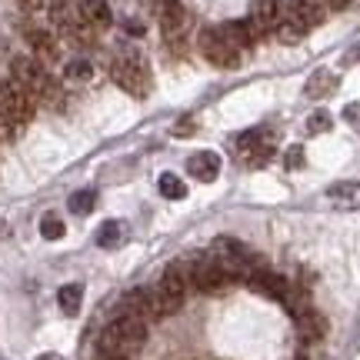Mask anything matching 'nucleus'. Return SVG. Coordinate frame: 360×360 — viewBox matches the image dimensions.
Wrapping results in <instances>:
<instances>
[{
	"label": "nucleus",
	"instance_id": "obj_10",
	"mask_svg": "<svg viewBox=\"0 0 360 360\" xmlns=\"http://www.w3.org/2000/svg\"><path fill=\"white\" fill-rule=\"evenodd\" d=\"M283 17L307 34V30H314V27L323 24L327 7H323L321 0H287V4H283Z\"/></svg>",
	"mask_w": 360,
	"mask_h": 360
},
{
	"label": "nucleus",
	"instance_id": "obj_37",
	"mask_svg": "<svg viewBox=\"0 0 360 360\" xmlns=\"http://www.w3.org/2000/svg\"><path fill=\"white\" fill-rule=\"evenodd\" d=\"M297 360H310V357H297Z\"/></svg>",
	"mask_w": 360,
	"mask_h": 360
},
{
	"label": "nucleus",
	"instance_id": "obj_1",
	"mask_svg": "<svg viewBox=\"0 0 360 360\" xmlns=\"http://www.w3.org/2000/svg\"><path fill=\"white\" fill-rule=\"evenodd\" d=\"M11 80H17L34 101H44L47 107H60V90H57L53 77L47 74V67L40 64L37 57H13Z\"/></svg>",
	"mask_w": 360,
	"mask_h": 360
},
{
	"label": "nucleus",
	"instance_id": "obj_12",
	"mask_svg": "<svg viewBox=\"0 0 360 360\" xmlns=\"http://www.w3.org/2000/svg\"><path fill=\"white\" fill-rule=\"evenodd\" d=\"M283 17V0H254V11H250V24L257 27V34H274L277 24Z\"/></svg>",
	"mask_w": 360,
	"mask_h": 360
},
{
	"label": "nucleus",
	"instance_id": "obj_22",
	"mask_svg": "<svg viewBox=\"0 0 360 360\" xmlns=\"http://www.w3.org/2000/svg\"><path fill=\"white\" fill-rule=\"evenodd\" d=\"M124 237H127V227H124L120 220H103L101 227H97V247H103V250L120 247L124 244Z\"/></svg>",
	"mask_w": 360,
	"mask_h": 360
},
{
	"label": "nucleus",
	"instance_id": "obj_7",
	"mask_svg": "<svg viewBox=\"0 0 360 360\" xmlns=\"http://www.w3.org/2000/svg\"><path fill=\"white\" fill-rule=\"evenodd\" d=\"M184 294H187V270L180 267V264H170L164 270V277L157 283V300H160V307H164V317L174 314V310L184 304Z\"/></svg>",
	"mask_w": 360,
	"mask_h": 360
},
{
	"label": "nucleus",
	"instance_id": "obj_29",
	"mask_svg": "<svg viewBox=\"0 0 360 360\" xmlns=\"http://www.w3.org/2000/svg\"><path fill=\"white\" fill-rule=\"evenodd\" d=\"M90 74H94V67H90V60H84V57L67 64V77L70 80H90Z\"/></svg>",
	"mask_w": 360,
	"mask_h": 360
},
{
	"label": "nucleus",
	"instance_id": "obj_21",
	"mask_svg": "<svg viewBox=\"0 0 360 360\" xmlns=\"http://www.w3.org/2000/svg\"><path fill=\"white\" fill-rule=\"evenodd\" d=\"M334 90H337V74H330V70H317V74H310L304 94H307L310 101H321V97L334 94Z\"/></svg>",
	"mask_w": 360,
	"mask_h": 360
},
{
	"label": "nucleus",
	"instance_id": "obj_3",
	"mask_svg": "<svg viewBox=\"0 0 360 360\" xmlns=\"http://www.w3.org/2000/svg\"><path fill=\"white\" fill-rule=\"evenodd\" d=\"M210 257L217 260V267L227 274V281H240V277H250L257 270L254 254L233 237H217L214 247H210Z\"/></svg>",
	"mask_w": 360,
	"mask_h": 360
},
{
	"label": "nucleus",
	"instance_id": "obj_35",
	"mask_svg": "<svg viewBox=\"0 0 360 360\" xmlns=\"http://www.w3.org/2000/svg\"><path fill=\"white\" fill-rule=\"evenodd\" d=\"M97 360H127V357H120V354H101Z\"/></svg>",
	"mask_w": 360,
	"mask_h": 360
},
{
	"label": "nucleus",
	"instance_id": "obj_2",
	"mask_svg": "<svg viewBox=\"0 0 360 360\" xmlns=\"http://www.w3.org/2000/svg\"><path fill=\"white\" fill-rule=\"evenodd\" d=\"M143 340H147V321L120 314L101 334V354H120V357H127L130 350H137Z\"/></svg>",
	"mask_w": 360,
	"mask_h": 360
},
{
	"label": "nucleus",
	"instance_id": "obj_19",
	"mask_svg": "<svg viewBox=\"0 0 360 360\" xmlns=\"http://www.w3.org/2000/svg\"><path fill=\"white\" fill-rule=\"evenodd\" d=\"M51 20L53 27L60 30V37H64L67 30H74L77 24H84V17H80V7L77 4H70V0H57L51 7Z\"/></svg>",
	"mask_w": 360,
	"mask_h": 360
},
{
	"label": "nucleus",
	"instance_id": "obj_14",
	"mask_svg": "<svg viewBox=\"0 0 360 360\" xmlns=\"http://www.w3.org/2000/svg\"><path fill=\"white\" fill-rule=\"evenodd\" d=\"M327 200L340 210H360V180H337L327 187Z\"/></svg>",
	"mask_w": 360,
	"mask_h": 360
},
{
	"label": "nucleus",
	"instance_id": "obj_16",
	"mask_svg": "<svg viewBox=\"0 0 360 360\" xmlns=\"http://www.w3.org/2000/svg\"><path fill=\"white\" fill-rule=\"evenodd\" d=\"M247 283H250L254 290H260V294L274 297V300H283V297H287V290H290L281 274H274V270H260V267L247 277Z\"/></svg>",
	"mask_w": 360,
	"mask_h": 360
},
{
	"label": "nucleus",
	"instance_id": "obj_11",
	"mask_svg": "<svg viewBox=\"0 0 360 360\" xmlns=\"http://www.w3.org/2000/svg\"><path fill=\"white\" fill-rule=\"evenodd\" d=\"M154 11H157V20H160V30H164L167 40L180 37L187 30V13H184L180 0H154Z\"/></svg>",
	"mask_w": 360,
	"mask_h": 360
},
{
	"label": "nucleus",
	"instance_id": "obj_4",
	"mask_svg": "<svg viewBox=\"0 0 360 360\" xmlns=\"http://www.w3.org/2000/svg\"><path fill=\"white\" fill-rule=\"evenodd\" d=\"M110 77H114L117 87H124L134 97H143L150 90V74H147V64L137 51H124L110 64Z\"/></svg>",
	"mask_w": 360,
	"mask_h": 360
},
{
	"label": "nucleus",
	"instance_id": "obj_32",
	"mask_svg": "<svg viewBox=\"0 0 360 360\" xmlns=\"http://www.w3.org/2000/svg\"><path fill=\"white\" fill-rule=\"evenodd\" d=\"M13 134H17V130H13L11 124H7V117L0 114V141H7V137H13Z\"/></svg>",
	"mask_w": 360,
	"mask_h": 360
},
{
	"label": "nucleus",
	"instance_id": "obj_33",
	"mask_svg": "<svg viewBox=\"0 0 360 360\" xmlns=\"http://www.w3.org/2000/svg\"><path fill=\"white\" fill-rule=\"evenodd\" d=\"M323 7H327V11H344V7H347L350 0H321Z\"/></svg>",
	"mask_w": 360,
	"mask_h": 360
},
{
	"label": "nucleus",
	"instance_id": "obj_5",
	"mask_svg": "<svg viewBox=\"0 0 360 360\" xmlns=\"http://www.w3.org/2000/svg\"><path fill=\"white\" fill-rule=\"evenodd\" d=\"M34 110H37V101H34L17 80H0V114L7 117V124H11L13 130H20L24 124H30Z\"/></svg>",
	"mask_w": 360,
	"mask_h": 360
},
{
	"label": "nucleus",
	"instance_id": "obj_26",
	"mask_svg": "<svg viewBox=\"0 0 360 360\" xmlns=\"http://www.w3.org/2000/svg\"><path fill=\"white\" fill-rule=\"evenodd\" d=\"M40 233H44L47 240H60V237H64V220L57 217V214H44V220H40Z\"/></svg>",
	"mask_w": 360,
	"mask_h": 360
},
{
	"label": "nucleus",
	"instance_id": "obj_31",
	"mask_svg": "<svg viewBox=\"0 0 360 360\" xmlns=\"http://www.w3.org/2000/svg\"><path fill=\"white\" fill-rule=\"evenodd\" d=\"M191 134H193V120L191 117H184L177 127H174V137H191Z\"/></svg>",
	"mask_w": 360,
	"mask_h": 360
},
{
	"label": "nucleus",
	"instance_id": "obj_13",
	"mask_svg": "<svg viewBox=\"0 0 360 360\" xmlns=\"http://www.w3.org/2000/svg\"><path fill=\"white\" fill-rule=\"evenodd\" d=\"M220 34L227 37V44H231L237 53H240V51H250V47H254V44L260 40L257 27L250 24V17H247V20H231V24H224V27H220Z\"/></svg>",
	"mask_w": 360,
	"mask_h": 360
},
{
	"label": "nucleus",
	"instance_id": "obj_20",
	"mask_svg": "<svg viewBox=\"0 0 360 360\" xmlns=\"http://www.w3.org/2000/svg\"><path fill=\"white\" fill-rule=\"evenodd\" d=\"M80 17H84V24L90 30H103V27H110V7H107V0H80Z\"/></svg>",
	"mask_w": 360,
	"mask_h": 360
},
{
	"label": "nucleus",
	"instance_id": "obj_28",
	"mask_svg": "<svg viewBox=\"0 0 360 360\" xmlns=\"http://www.w3.org/2000/svg\"><path fill=\"white\" fill-rule=\"evenodd\" d=\"M330 124H334V117L327 114V110H314V114L307 117V134H327Z\"/></svg>",
	"mask_w": 360,
	"mask_h": 360
},
{
	"label": "nucleus",
	"instance_id": "obj_25",
	"mask_svg": "<svg viewBox=\"0 0 360 360\" xmlns=\"http://www.w3.org/2000/svg\"><path fill=\"white\" fill-rule=\"evenodd\" d=\"M67 207L77 214V217H87L90 210L97 207V191H77V193H70V200H67Z\"/></svg>",
	"mask_w": 360,
	"mask_h": 360
},
{
	"label": "nucleus",
	"instance_id": "obj_23",
	"mask_svg": "<svg viewBox=\"0 0 360 360\" xmlns=\"http://www.w3.org/2000/svg\"><path fill=\"white\" fill-rule=\"evenodd\" d=\"M57 304H60V314L77 317L80 304H84V287H80V283H64V287L57 290Z\"/></svg>",
	"mask_w": 360,
	"mask_h": 360
},
{
	"label": "nucleus",
	"instance_id": "obj_15",
	"mask_svg": "<svg viewBox=\"0 0 360 360\" xmlns=\"http://www.w3.org/2000/svg\"><path fill=\"white\" fill-rule=\"evenodd\" d=\"M27 44L34 47V57H37L40 64H51L60 57V47H57V37H53L51 30H40V27H30L27 30Z\"/></svg>",
	"mask_w": 360,
	"mask_h": 360
},
{
	"label": "nucleus",
	"instance_id": "obj_17",
	"mask_svg": "<svg viewBox=\"0 0 360 360\" xmlns=\"http://www.w3.org/2000/svg\"><path fill=\"white\" fill-rule=\"evenodd\" d=\"M187 174H191L193 180H217L220 174V157L214 154V150H200V154H193L191 160H187Z\"/></svg>",
	"mask_w": 360,
	"mask_h": 360
},
{
	"label": "nucleus",
	"instance_id": "obj_36",
	"mask_svg": "<svg viewBox=\"0 0 360 360\" xmlns=\"http://www.w3.org/2000/svg\"><path fill=\"white\" fill-rule=\"evenodd\" d=\"M37 360H64V357H57V354H44V357H37Z\"/></svg>",
	"mask_w": 360,
	"mask_h": 360
},
{
	"label": "nucleus",
	"instance_id": "obj_24",
	"mask_svg": "<svg viewBox=\"0 0 360 360\" xmlns=\"http://www.w3.org/2000/svg\"><path fill=\"white\" fill-rule=\"evenodd\" d=\"M157 187H160V193H164L167 200H184V197H187V184H184L177 174H160Z\"/></svg>",
	"mask_w": 360,
	"mask_h": 360
},
{
	"label": "nucleus",
	"instance_id": "obj_34",
	"mask_svg": "<svg viewBox=\"0 0 360 360\" xmlns=\"http://www.w3.org/2000/svg\"><path fill=\"white\" fill-rule=\"evenodd\" d=\"M17 4H20V7H24V11H40V7H44V0H17Z\"/></svg>",
	"mask_w": 360,
	"mask_h": 360
},
{
	"label": "nucleus",
	"instance_id": "obj_9",
	"mask_svg": "<svg viewBox=\"0 0 360 360\" xmlns=\"http://www.w3.org/2000/svg\"><path fill=\"white\" fill-rule=\"evenodd\" d=\"M200 53H204L214 67H237L240 64V53L227 44V37L220 34V27H207L204 34H200Z\"/></svg>",
	"mask_w": 360,
	"mask_h": 360
},
{
	"label": "nucleus",
	"instance_id": "obj_30",
	"mask_svg": "<svg viewBox=\"0 0 360 360\" xmlns=\"http://www.w3.org/2000/svg\"><path fill=\"white\" fill-rule=\"evenodd\" d=\"M283 167H290V170L304 167V147H300V143H294V147L283 150Z\"/></svg>",
	"mask_w": 360,
	"mask_h": 360
},
{
	"label": "nucleus",
	"instance_id": "obj_6",
	"mask_svg": "<svg viewBox=\"0 0 360 360\" xmlns=\"http://www.w3.org/2000/svg\"><path fill=\"white\" fill-rule=\"evenodd\" d=\"M184 270H187V281H191L197 290H204V294H217V290H224V287L231 283L227 274L217 267V260L210 257V254H207V257H193L191 267H184Z\"/></svg>",
	"mask_w": 360,
	"mask_h": 360
},
{
	"label": "nucleus",
	"instance_id": "obj_18",
	"mask_svg": "<svg viewBox=\"0 0 360 360\" xmlns=\"http://www.w3.org/2000/svg\"><path fill=\"white\" fill-rule=\"evenodd\" d=\"M297 334H300L304 344H317L327 334V321L317 310H304V314H297Z\"/></svg>",
	"mask_w": 360,
	"mask_h": 360
},
{
	"label": "nucleus",
	"instance_id": "obj_27",
	"mask_svg": "<svg viewBox=\"0 0 360 360\" xmlns=\"http://www.w3.org/2000/svg\"><path fill=\"white\" fill-rule=\"evenodd\" d=\"M260 147H264V143H260V134H257V130H250V134H244V137L237 141V150H240V157H244V160H250V157L257 154Z\"/></svg>",
	"mask_w": 360,
	"mask_h": 360
},
{
	"label": "nucleus",
	"instance_id": "obj_8",
	"mask_svg": "<svg viewBox=\"0 0 360 360\" xmlns=\"http://www.w3.org/2000/svg\"><path fill=\"white\" fill-rule=\"evenodd\" d=\"M120 314L141 317V321H154V317H164V307H160V300H157V290H150V287H134V290H127L124 300H120Z\"/></svg>",
	"mask_w": 360,
	"mask_h": 360
}]
</instances>
